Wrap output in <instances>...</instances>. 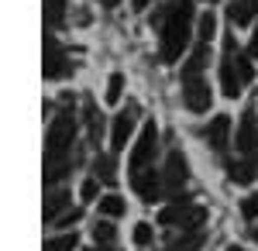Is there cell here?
I'll return each instance as SVG.
<instances>
[{"instance_id": "5", "label": "cell", "mask_w": 258, "mask_h": 251, "mask_svg": "<svg viewBox=\"0 0 258 251\" xmlns=\"http://www.w3.org/2000/svg\"><path fill=\"white\" fill-rule=\"evenodd\" d=\"M66 73H69V55L55 41V35L48 31L45 35V79H62Z\"/></svg>"}, {"instance_id": "18", "label": "cell", "mask_w": 258, "mask_h": 251, "mask_svg": "<svg viewBox=\"0 0 258 251\" xmlns=\"http://www.w3.org/2000/svg\"><path fill=\"white\" fill-rule=\"evenodd\" d=\"M86 128H90V138H100V131H103V117L97 114V103L93 100H86Z\"/></svg>"}, {"instance_id": "9", "label": "cell", "mask_w": 258, "mask_h": 251, "mask_svg": "<svg viewBox=\"0 0 258 251\" xmlns=\"http://www.w3.org/2000/svg\"><path fill=\"white\" fill-rule=\"evenodd\" d=\"M220 83H224V93L234 100L241 97V90H244V83L238 76V66H234V38H227V58H224V66H220Z\"/></svg>"}, {"instance_id": "10", "label": "cell", "mask_w": 258, "mask_h": 251, "mask_svg": "<svg viewBox=\"0 0 258 251\" xmlns=\"http://www.w3.org/2000/svg\"><path fill=\"white\" fill-rule=\"evenodd\" d=\"M182 100H186V107L193 110V114H203V110H210V86L203 83V79H193V83H182Z\"/></svg>"}, {"instance_id": "1", "label": "cell", "mask_w": 258, "mask_h": 251, "mask_svg": "<svg viewBox=\"0 0 258 251\" xmlns=\"http://www.w3.org/2000/svg\"><path fill=\"white\" fill-rule=\"evenodd\" d=\"M73 138H76V114H73V107H62L45 135V182L48 186L62 182L73 172V162H69Z\"/></svg>"}, {"instance_id": "17", "label": "cell", "mask_w": 258, "mask_h": 251, "mask_svg": "<svg viewBox=\"0 0 258 251\" xmlns=\"http://www.w3.org/2000/svg\"><path fill=\"white\" fill-rule=\"evenodd\" d=\"M200 244H203V234L193 231V234H182L179 241H172L165 251H200Z\"/></svg>"}, {"instance_id": "33", "label": "cell", "mask_w": 258, "mask_h": 251, "mask_svg": "<svg viewBox=\"0 0 258 251\" xmlns=\"http://www.w3.org/2000/svg\"><path fill=\"white\" fill-rule=\"evenodd\" d=\"M227 251H241V248H238V244H234V248H227Z\"/></svg>"}, {"instance_id": "8", "label": "cell", "mask_w": 258, "mask_h": 251, "mask_svg": "<svg viewBox=\"0 0 258 251\" xmlns=\"http://www.w3.org/2000/svg\"><path fill=\"white\" fill-rule=\"evenodd\" d=\"M131 186L138 190V196L145 203H155L165 186H162V175H155V169H145V172H131Z\"/></svg>"}, {"instance_id": "12", "label": "cell", "mask_w": 258, "mask_h": 251, "mask_svg": "<svg viewBox=\"0 0 258 251\" xmlns=\"http://www.w3.org/2000/svg\"><path fill=\"white\" fill-rule=\"evenodd\" d=\"M234 145H238V152L251 155L258 152V124H255V110H244L238 124V135H234Z\"/></svg>"}, {"instance_id": "21", "label": "cell", "mask_w": 258, "mask_h": 251, "mask_svg": "<svg viewBox=\"0 0 258 251\" xmlns=\"http://www.w3.org/2000/svg\"><path fill=\"white\" fill-rule=\"evenodd\" d=\"M214 31H217V18L207 11L203 18H200V45H210V38H214Z\"/></svg>"}, {"instance_id": "31", "label": "cell", "mask_w": 258, "mask_h": 251, "mask_svg": "<svg viewBox=\"0 0 258 251\" xmlns=\"http://www.w3.org/2000/svg\"><path fill=\"white\" fill-rule=\"evenodd\" d=\"M100 4H103V7H117V0H100Z\"/></svg>"}, {"instance_id": "23", "label": "cell", "mask_w": 258, "mask_h": 251, "mask_svg": "<svg viewBox=\"0 0 258 251\" xmlns=\"http://www.w3.org/2000/svg\"><path fill=\"white\" fill-rule=\"evenodd\" d=\"M120 93H124V76H120V73H114V76H110V83H107V103H117L120 100Z\"/></svg>"}, {"instance_id": "7", "label": "cell", "mask_w": 258, "mask_h": 251, "mask_svg": "<svg viewBox=\"0 0 258 251\" xmlns=\"http://www.w3.org/2000/svg\"><path fill=\"white\" fill-rule=\"evenodd\" d=\"M135 117H138V103H127V110H120L114 117V128H110V148L120 152L127 145V138L135 135Z\"/></svg>"}, {"instance_id": "13", "label": "cell", "mask_w": 258, "mask_h": 251, "mask_svg": "<svg viewBox=\"0 0 258 251\" xmlns=\"http://www.w3.org/2000/svg\"><path fill=\"white\" fill-rule=\"evenodd\" d=\"M255 14H258V0H234V4L227 7V18L234 21L238 28H244Z\"/></svg>"}, {"instance_id": "27", "label": "cell", "mask_w": 258, "mask_h": 251, "mask_svg": "<svg viewBox=\"0 0 258 251\" xmlns=\"http://www.w3.org/2000/svg\"><path fill=\"white\" fill-rule=\"evenodd\" d=\"M100 193V186H97V179H86V182H83L80 186V196L83 200H93V196Z\"/></svg>"}, {"instance_id": "24", "label": "cell", "mask_w": 258, "mask_h": 251, "mask_svg": "<svg viewBox=\"0 0 258 251\" xmlns=\"http://www.w3.org/2000/svg\"><path fill=\"white\" fill-rule=\"evenodd\" d=\"M97 175L103 179V182H110V179H114V158H110V155L97 158Z\"/></svg>"}, {"instance_id": "19", "label": "cell", "mask_w": 258, "mask_h": 251, "mask_svg": "<svg viewBox=\"0 0 258 251\" xmlns=\"http://www.w3.org/2000/svg\"><path fill=\"white\" fill-rule=\"evenodd\" d=\"M120 213H124L120 196H100V217H120Z\"/></svg>"}, {"instance_id": "4", "label": "cell", "mask_w": 258, "mask_h": 251, "mask_svg": "<svg viewBox=\"0 0 258 251\" xmlns=\"http://www.w3.org/2000/svg\"><path fill=\"white\" fill-rule=\"evenodd\" d=\"M155 145H159V128H155V120H148V124L141 128L135 148H131V172L155 169V165H152V162H155Z\"/></svg>"}, {"instance_id": "6", "label": "cell", "mask_w": 258, "mask_h": 251, "mask_svg": "<svg viewBox=\"0 0 258 251\" xmlns=\"http://www.w3.org/2000/svg\"><path fill=\"white\" fill-rule=\"evenodd\" d=\"M186 155L182 152H169L165 158V169H162V186H165V193H179L182 186H186Z\"/></svg>"}, {"instance_id": "15", "label": "cell", "mask_w": 258, "mask_h": 251, "mask_svg": "<svg viewBox=\"0 0 258 251\" xmlns=\"http://www.w3.org/2000/svg\"><path fill=\"white\" fill-rule=\"evenodd\" d=\"M62 18H66V0H45V24H48V31L62 28Z\"/></svg>"}, {"instance_id": "26", "label": "cell", "mask_w": 258, "mask_h": 251, "mask_svg": "<svg viewBox=\"0 0 258 251\" xmlns=\"http://www.w3.org/2000/svg\"><path fill=\"white\" fill-rule=\"evenodd\" d=\"M241 213H244L248 220H255V217H258V193H255V196H248V200L241 203Z\"/></svg>"}, {"instance_id": "20", "label": "cell", "mask_w": 258, "mask_h": 251, "mask_svg": "<svg viewBox=\"0 0 258 251\" xmlns=\"http://www.w3.org/2000/svg\"><path fill=\"white\" fill-rule=\"evenodd\" d=\"M227 175L238 179V182H251V179H255V165H248V162H238V165H234V162H231V165H227Z\"/></svg>"}, {"instance_id": "3", "label": "cell", "mask_w": 258, "mask_h": 251, "mask_svg": "<svg viewBox=\"0 0 258 251\" xmlns=\"http://www.w3.org/2000/svg\"><path fill=\"white\" fill-rule=\"evenodd\" d=\"M203 217H207V210L200 207V203H176V207H165L159 217V224H165V227H179L182 234H193L203 224Z\"/></svg>"}, {"instance_id": "29", "label": "cell", "mask_w": 258, "mask_h": 251, "mask_svg": "<svg viewBox=\"0 0 258 251\" xmlns=\"http://www.w3.org/2000/svg\"><path fill=\"white\" fill-rule=\"evenodd\" d=\"M76 217H80V210H66V213L59 217V220H55V224H73Z\"/></svg>"}, {"instance_id": "22", "label": "cell", "mask_w": 258, "mask_h": 251, "mask_svg": "<svg viewBox=\"0 0 258 251\" xmlns=\"http://www.w3.org/2000/svg\"><path fill=\"white\" fill-rule=\"evenodd\" d=\"M234 66H238L241 83L248 86V83H251V55H244V52H234Z\"/></svg>"}, {"instance_id": "34", "label": "cell", "mask_w": 258, "mask_h": 251, "mask_svg": "<svg viewBox=\"0 0 258 251\" xmlns=\"http://www.w3.org/2000/svg\"><path fill=\"white\" fill-rule=\"evenodd\" d=\"M255 241H258V227H255Z\"/></svg>"}, {"instance_id": "11", "label": "cell", "mask_w": 258, "mask_h": 251, "mask_svg": "<svg viewBox=\"0 0 258 251\" xmlns=\"http://www.w3.org/2000/svg\"><path fill=\"white\" fill-rule=\"evenodd\" d=\"M200 135H203V141H207L210 148L224 152V148H227V141H231V117H227V114H217L210 124H207V128H203V131H200Z\"/></svg>"}, {"instance_id": "25", "label": "cell", "mask_w": 258, "mask_h": 251, "mask_svg": "<svg viewBox=\"0 0 258 251\" xmlns=\"http://www.w3.org/2000/svg\"><path fill=\"white\" fill-rule=\"evenodd\" d=\"M93 237H97V241H103V244H110V241H114V227H110L107 220H97V227H93Z\"/></svg>"}, {"instance_id": "30", "label": "cell", "mask_w": 258, "mask_h": 251, "mask_svg": "<svg viewBox=\"0 0 258 251\" xmlns=\"http://www.w3.org/2000/svg\"><path fill=\"white\" fill-rule=\"evenodd\" d=\"M248 55L258 58V24H255V35H251V45H248Z\"/></svg>"}, {"instance_id": "32", "label": "cell", "mask_w": 258, "mask_h": 251, "mask_svg": "<svg viewBox=\"0 0 258 251\" xmlns=\"http://www.w3.org/2000/svg\"><path fill=\"white\" fill-rule=\"evenodd\" d=\"M145 4H148V0H135V7H138V11H141V7H145Z\"/></svg>"}, {"instance_id": "28", "label": "cell", "mask_w": 258, "mask_h": 251, "mask_svg": "<svg viewBox=\"0 0 258 251\" xmlns=\"http://www.w3.org/2000/svg\"><path fill=\"white\" fill-rule=\"evenodd\" d=\"M135 241H138V244H152V227H148V224H138V227H135Z\"/></svg>"}, {"instance_id": "14", "label": "cell", "mask_w": 258, "mask_h": 251, "mask_svg": "<svg viewBox=\"0 0 258 251\" xmlns=\"http://www.w3.org/2000/svg\"><path fill=\"white\" fill-rule=\"evenodd\" d=\"M66 203H69V193H66V190H52L48 200H45V220H48V224H55V220L62 217L59 210L66 207Z\"/></svg>"}, {"instance_id": "16", "label": "cell", "mask_w": 258, "mask_h": 251, "mask_svg": "<svg viewBox=\"0 0 258 251\" xmlns=\"http://www.w3.org/2000/svg\"><path fill=\"white\" fill-rule=\"evenodd\" d=\"M76 244H80L76 234H55L45 241V251H76Z\"/></svg>"}, {"instance_id": "2", "label": "cell", "mask_w": 258, "mask_h": 251, "mask_svg": "<svg viewBox=\"0 0 258 251\" xmlns=\"http://www.w3.org/2000/svg\"><path fill=\"white\" fill-rule=\"evenodd\" d=\"M193 35V4L189 0H176L169 7V14L162 21V38H159V55L162 62H179L186 45Z\"/></svg>"}]
</instances>
